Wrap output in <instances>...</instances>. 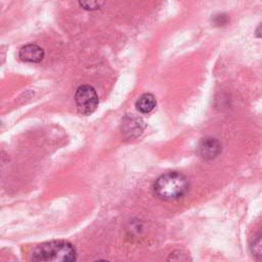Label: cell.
Instances as JSON below:
<instances>
[{
  "mask_svg": "<svg viewBox=\"0 0 262 262\" xmlns=\"http://www.w3.org/2000/svg\"><path fill=\"white\" fill-rule=\"evenodd\" d=\"M18 56L26 62H40L44 57V50L37 44H27L19 49Z\"/></svg>",
  "mask_w": 262,
  "mask_h": 262,
  "instance_id": "5b68a950",
  "label": "cell"
},
{
  "mask_svg": "<svg viewBox=\"0 0 262 262\" xmlns=\"http://www.w3.org/2000/svg\"><path fill=\"white\" fill-rule=\"evenodd\" d=\"M251 252L254 257L262 260V235L256 236L251 244Z\"/></svg>",
  "mask_w": 262,
  "mask_h": 262,
  "instance_id": "ba28073f",
  "label": "cell"
},
{
  "mask_svg": "<svg viewBox=\"0 0 262 262\" xmlns=\"http://www.w3.org/2000/svg\"><path fill=\"white\" fill-rule=\"evenodd\" d=\"M77 258L75 247L66 241H51L38 245L32 252L31 259L37 262L73 261Z\"/></svg>",
  "mask_w": 262,
  "mask_h": 262,
  "instance_id": "6da1fadb",
  "label": "cell"
},
{
  "mask_svg": "<svg viewBox=\"0 0 262 262\" xmlns=\"http://www.w3.org/2000/svg\"><path fill=\"white\" fill-rule=\"evenodd\" d=\"M75 102L81 114H92L98 106V96L95 89L90 85L79 86L75 93Z\"/></svg>",
  "mask_w": 262,
  "mask_h": 262,
  "instance_id": "3957f363",
  "label": "cell"
},
{
  "mask_svg": "<svg viewBox=\"0 0 262 262\" xmlns=\"http://www.w3.org/2000/svg\"><path fill=\"white\" fill-rule=\"evenodd\" d=\"M104 3V0H79V4L86 10L99 9Z\"/></svg>",
  "mask_w": 262,
  "mask_h": 262,
  "instance_id": "52a82bcc",
  "label": "cell"
},
{
  "mask_svg": "<svg viewBox=\"0 0 262 262\" xmlns=\"http://www.w3.org/2000/svg\"><path fill=\"white\" fill-rule=\"evenodd\" d=\"M156 104V97L151 93H144L136 101V108L142 114H148L155 108Z\"/></svg>",
  "mask_w": 262,
  "mask_h": 262,
  "instance_id": "8992f818",
  "label": "cell"
},
{
  "mask_svg": "<svg viewBox=\"0 0 262 262\" xmlns=\"http://www.w3.org/2000/svg\"><path fill=\"white\" fill-rule=\"evenodd\" d=\"M188 180L180 172H168L161 175L154 183L155 194L165 201L182 198L188 190Z\"/></svg>",
  "mask_w": 262,
  "mask_h": 262,
  "instance_id": "7a4b0ae2",
  "label": "cell"
},
{
  "mask_svg": "<svg viewBox=\"0 0 262 262\" xmlns=\"http://www.w3.org/2000/svg\"><path fill=\"white\" fill-rule=\"evenodd\" d=\"M227 20H228V18H227V16L225 14H218L214 18V21H215V24L217 26H223V25H225L227 23Z\"/></svg>",
  "mask_w": 262,
  "mask_h": 262,
  "instance_id": "9c48e42d",
  "label": "cell"
},
{
  "mask_svg": "<svg viewBox=\"0 0 262 262\" xmlns=\"http://www.w3.org/2000/svg\"><path fill=\"white\" fill-rule=\"evenodd\" d=\"M221 143L213 137L203 138L198 146L199 156L204 160H213L221 152Z\"/></svg>",
  "mask_w": 262,
  "mask_h": 262,
  "instance_id": "277c9868",
  "label": "cell"
},
{
  "mask_svg": "<svg viewBox=\"0 0 262 262\" xmlns=\"http://www.w3.org/2000/svg\"><path fill=\"white\" fill-rule=\"evenodd\" d=\"M255 34H256L257 37L262 38V23L257 27V29H256V31H255Z\"/></svg>",
  "mask_w": 262,
  "mask_h": 262,
  "instance_id": "30bf717a",
  "label": "cell"
}]
</instances>
